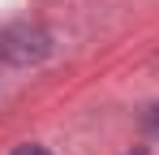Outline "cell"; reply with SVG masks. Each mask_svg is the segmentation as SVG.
Instances as JSON below:
<instances>
[{"label": "cell", "mask_w": 159, "mask_h": 155, "mask_svg": "<svg viewBox=\"0 0 159 155\" xmlns=\"http://www.w3.org/2000/svg\"><path fill=\"white\" fill-rule=\"evenodd\" d=\"M13 155H48V151H43V147H17Z\"/></svg>", "instance_id": "cell-1"}, {"label": "cell", "mask_w": 159, "mask_h": 155, "mask_svg": "<svg viewBox=\"0 0 159 155\" xmlns=\"http://www.w3.org/2000/svg\"><path fill=\"white\" fill-rule=\"evenodd\" d=\"M151 129H155V134H159V108H155V112H151Z\"/></svg>", "instance_id": "cell-2"}]
</instances>
